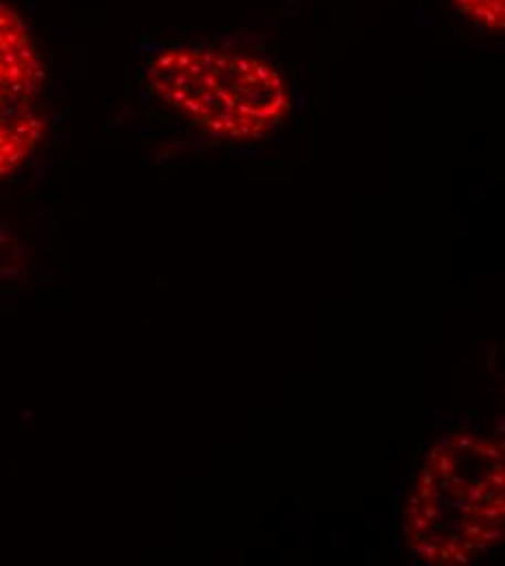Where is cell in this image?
Here are the masks:
<instances>
[{"label": "cell", "instance_id": "277c9868", "mask_svg": "<svg viewBox=\"0 0 505 566\" xmlns=\"http://www.w3.org/2000/svg\"><path fill=\"white\" fill-rule=\"evenodd\" d=\"M460 15L469 22L502 33L505 27V0H451Z\"/></svg>", "mask_w": 505, "mask_h": 566}, {"label": "cell", "instance_id": "6da1fadb", "mask_svg": "<svg viewBox=\"0 0 505 566\" xmlns=\"http://www.w3.org/2000/svg\"><path fill=\"white\" fill-rule=\"evenodd\" d=\"M408 552L433 566L484 563L504 545V444L453 431L433 444L403 507Z\"/></svg>", "mask_w": 505, "mask_h": 566}, {"label": "cell", "instance_id": "3957f363", "mask_svg": "<svg viewBox=\"0 0 505 566\" xmlns=\"http://www.w3.org/2000/svg\"><path fill=\"white\" fill-rule=\"evenodd\" d=\"M46 72L20 13L0 0V179L22 168L46 132Z\"/></svg>", "mask_w": 505, "mask_h": 566}, {"label": "cell", "instance_id": "7a4b0ae2", "mask_svg": "<svg viewBox=\"0 0 505 566\" xmlns=\"http://www.w3.org/2000/svg\"><path fill=\"white\" fill-rule=\"evenodd\" d=\"M148 92L181 123L220 142L264 140L294 109L271 60L222 44H166L146 62Z\"/></svg>", "mask_w": 505, "mask_h": 566}]
</instances>
